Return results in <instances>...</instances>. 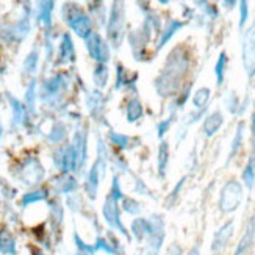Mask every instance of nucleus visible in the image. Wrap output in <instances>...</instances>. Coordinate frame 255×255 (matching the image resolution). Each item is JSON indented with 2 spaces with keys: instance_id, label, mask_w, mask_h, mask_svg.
<instances>
[{
  "instance_id": "c9c22d12",
  "label": "nucleus",
  "mask_w": 255,
  "mask_h": 255,
  "mask_svg": "<svg viewBox=\"0 0 255 255\" xmlns=\"http://www.w3.org/2000/svg\"><path fill=\"white\" fill-rule=\"evenodd\" d=\"M223 5L227 6V8H232V6H235V5H237V2H224Z\"/></svg>"
},
{
  "instance_id": "4468645a",
  "label": "nucleus",
  "mask_w": 255,
  "mask_h": 255,
  "mask_svg": "<svg viewBox=\"0 0 255 255\" xmlns=\"http://www.w3.org/2000/svg\"><path fill=\"white\" fill-rule=\"evenodd\" d=\"M183 27V22H180V20H169L168 24H166V27H164V30L161 31V36H160V41H158V44H157V47L158 49H161L166 42H168L177 31H179L180 28Z\"/></svg>"
},
{
  "instance_id": "6e6552de",
  "label": "nucleus",
  "mask_w": 255,
  "mask_h": 255,
  "mask_svg": "<svg viewBox=\"0 0 255 255\" xmlns=\"http://www.w3.org/2000/svg\"><path fill=\"white\" fill-rule=\"evenodd\" d=\"M153 221V232L150 234V237L147 238V255H158L161 245L164 241V224L161 216H152Z\"/></svg>"
},
{
  "instance_id": "1a4fd4ad",
  "label": "nucleus",
  "mask_w": 255,
  "mask_h": 255,
  "mask_svg": "<svg viewBox=\"0 0 255 255\" xmlns=\"http://www.w3.org/2000/svg\"><path fill=\"white\" fill-rule=\"evenodd\" d=\"M234 229H235L234 221H229V223H226L216 232L215 237H213V241H212V251L213 252H221L229 245L230 238L234 237Z\"/></svg>"
},
{
  "instance_id": "cd10ccee",
  "label": "nucleus",
  "mask_w": 255,
  "mask_h": 255,
  "mask_svg": "<svg viewBox=\"0 0 255 255\" xmlns=\"http://www.w3.org/2000/svg\"><path fill=\"white\" fill-rule=\"evenodd\" d=\"M226 107L230 113H237L238 112V97L234 94V93H230L226 99Z\"/></svg>"
},
{
  "instance_id": "aec40b11",
  "label": "nucleus",
  "mask_w": 255,
  "mask_h": 255,
  "mask_svg": "<svg viewBox=\"0 0 255 255\" xmlns=\"http://www.w3.org/2000/svg\"><path fill=\"white\" fill-rule=\"evenodd\" d=\"M60 57L61 61H72L74 60V47H72V41L68 35L63 36V44L60 49Z\"/></svg>"
},
{
  "instance_id": "f3484780",
  "label": "nucleus",
  "mask_w": 255,
  "mask_h": 255,
  "mask_svg": "<svg viewBox=\"0 0 255 255\" xmlns=\"http://www.w3.org/2000/svg\"><path fill=\"white\" fill-rule=\"evenodd\" d=\"M168 160H169V146H168V142L163 141L158 149V172L161 177H164V174H166Z\"/></svg>"
},
{
  "instance_id": "412c9836",
  "label": "nucleus",
  "mask_w": 255,
  "mask_h": 255,
  "mask_svg": "<svg viewBox=\"0 0 255 255\" xmlns=\"http://www.w3.org/2000/svg\"><path fill=\"white\" fill-rule=\"evenodd\" d=\"M141 116H142V107L138 99H133L127 107V119L130 123H135V121H138Z\"/></svg>"
},
{
  "instance_id": "9b49d317",
  "label": "nucleus",
  "mask_w": 255,
  "mask_h": 255,
  "mask_svg": "<svg viewBox=\"0 0 255 255\" xmlns=\"http://www.w3.org/2000/svg\"><path fill=\"white\" fill-rule=\"evenodd\" d=\"M153 232V221L150 219H144V218H138L133 219L131 223V234L138 241H142L144 238H149L150 234Z\"/></svg>"
},
{
  "instance_id": "423d86ee",
  "label": "nucleus",
  "mask_w": 255,
  "mask_h": 255,
  "mask_svg": "<svg viewBox=\"0 0 255 255\" xmlns=\"http://www.w3.org/2000/svg\"><path fill=\"white\" fill-rule=\"evenodd\" d=\"M68 24L71 25V28L82 38H88L91 35V20L86 14H83L80 9L74 8V5H71V14L68 16Z\"/></svg>"
},
{
  "instance_id": "a211bd4d",
  "label": "nucleus",
  "mask_w": 255,
  "mask_h": 255,
  "mask_svg": "<svg viewBox=\"0 0 255 255\" xmlns=\"http://www.w3.org/2000/svg\"><path fill=\"white\" fill-rule=\"evenodd\" d=\"M226 66H227V53L221 52L219 58L215 66V74H216V83L223 85L224 83V74H226Z\"/></svg>"
},
{
  "instance_id": "e433bc0d",
  "label": "nucleus",
  "mask_w": 255,
  "mask_h": 255,
  "mask_svg": "<svg viewBox=\"0 0 255 255\" xmlns=\"http://www.w3.org/2000/svg\"><path fill=\"white\" fill-rule=\"evenodd\" d=\"M188 255H199V249H197V248H193V249H191V252L188 254Z\"/></svg>"
},
{
  "instance_id": "9d476101",
  "label": "nucleus",
  "mask_w": 255,
  "mask_h": 255,
  "mask_svg": "<svg viewBox=\"0 0 255 255\" xmlns=\"http://www.w3.org/2000/svg\"><path fill=\"white\" fill-rule=\"evenodd\" d=\"M254 238H255V218H251V221L246 226L245 235L241 237L234 255H248L254 245Z\"/></svg>"
},
{
  "instance_id": "c756f323",
  "label": "nucleus",
  "mask_w": 255,
  "mask_h": 255,
  "mask_svg": "<svg viewBox=\"0 0 255 255\" xmlns=\"http://www.w3.org/2000/svg\"><path fill=\"white\" fill-rule=\"evenodd\" d=\"M248 14H249V8H248V2H240V27H245L246 20H248Z\"/></svg>"
},
{
  "instance_id": "f03ea898",
  "label": "nucleus",
  "mask_w": 255,
  "mask_h": 255,
  "mask_svg": "<svg viewBox=\"0 0 255 255\" xmlns=\"http://www.w3.org/2000/svg\"><path fill=\"white\" fill-rule=\"evenodd\" d=\"M243 199V186L237 180L227 182L219 196V208L223 213H232L240 207Z\"/></svg>"
},
{
  "instance_id": "393cba45",
  "label": "nucleus",
  "mask_w": 255,
  "mask_h": 255,
  "mask_svg": "<svg viewBox=\"0 0 255 255\" xmlns=\"http://www.w3.org/2000/svg\"><path fill=\"white\" fill-rule=\"evenodd\" d=\"M123 207H124L126 212L130 213V215H138V213L141 212V205H139L136 201H133L131 197H126V199H124Z\"/></svg>"
},
{
  "instance_id": "a878e982",
  "label": "nucleus",
  "mask_w": 255,
  "mask_h": 255,
  "mask_svg": "<svg viewBox=\"0 0 255 255\" xmlns=\"http://www.w3.org/2000/svg\"><path fill=\"white\" fill-rule=\"evenodd\" d=\"M185 180H186V177H183V179H180V180H179V183H177V186L174 188V191L171 193V196H169L168 199H166V202H164L166 208H171V207L174 205L175 199L179 197V193H180V190H182V186H183Z\"/></svg>"
},
{
  "instance_id": "473e14b6",
  "label": "nucleus",
  "mask_w": 255,
  "mask_h": 255,
  "mask_svg": "<svg viewBox=\"0 0 255 255\" xmlns=\"http://www.w3.org/2000/svg\"><path fill=\"white\" fill-rule=\"evenodd\" d=\"M11 101H13V105H14V118H16V123H20V121L25 118L24 116V108H22V105L17 101H14V99H11Z\"/></svg>"
},
{
  "instance_id": "ddd939ff",
  "label": "nucleus",
  "mask_w": 255,
  "mask_h": 255,
  "mask_svg": "<svg viewBox=\"0 0 255 255\" xmlns=\"http://www.w3.org/2000/svg\"><path fill=\"white\" fill-rule=\"evenodd\" d=\"M77 160H79V153L75 152V149L71 146V147H66L63 152H61V158H60V166L63 171H74L75 164H77Z\"/></svg>"
},
{
  "instance_id": "7c9ffc66",
  "label": "nucleus",
  "mask_w": 255,
  "mask_h": 255,
  "mask_svg": "<svg viewBox=\"0 0 255 255\" xmlns=\"http://www.w3.org/2000/svg\"><path fill=\"white\" fill-rule=\"evenodd\" d=\"M52 2H47V3H42L41 6V17H42V20L46 22V24L49 25L50 24V11H52Z\"/></svg>"
},
{
  "instance_id": "4be33fe9",
  "label": "nucleus",
  "mask_w": 255,
  "mask_h": 255,
  "mask_svg": "<svg viewBox=\"0 0 255 255\" xmlns=\"http://www.w3.org/2000/svg\"><path fill=\"white\" fill-rule=\"evenodd\" d=\"M243 182H245L246 188H249V190L255 183V164L252 161H249L246 164L245 171H243Z\"/></svg>"
},
{
  "instance_id": "dca6fc26",
  "label": "nucleus",
  "mask_w": 255,
  "mask_h": 255,
  "mask_svg": "<svg viewBox=\"0 0 255 255\" xmlns=\"http://www.w3.org/2000/svg\"><path fill=\"white\" fill-rule=\"evenodd\" d=\"M210 90L208 88H199L193 96V105L196 110H205L208 101H210Z\"/></svg>"
},
{
  "instance_id": "bb28decb",
  "label": "nucleus",
  "mask_w": 255,
  "mask_h": 255,
  "mask_svg": "<svg viewBox=\"0 0 255 255\" xmlns=\"http://www.w3.org/2000/svg\"><path fill=\"white\" fill-rule=\"evenodd\" d=\"M46 197V193L44 191H35V193H30L24 197V201H22V205H28L31 202H38L41 199Z\"/></svg>"
},
{
  "instance_id": "7ed1b4c3",
  "label": "nucleus",
  "mask_w": 255,
  "mask_h": 255,
  "mask_svg": "<svg viewBox=\"0 0 255 255\" xmlns=\"http://www.w3.org/2000/svg\"><path fill=\"white\" fill-rule=\"evenodd\" d=\"M124 27H126V9H124V3H113L112 13H110V19H108V38L113 42V46L118 47L121 41H123V33H124Z\"/></svg>"
},
{
  "instance_id": "4c0bfd02",
  "label": "nucleus",
  "mask_w": 255,
  "mask_h": 255,
  "mask_svg": "<svg viewBox=\"0 0 255 255\" xmlns=\"http://www.w3.org/2000/svg\"><path fill=\"white\" fill-rule=\"evenodd\" d=\"M77 255H90V254H86V252H83V251H80V252H77Z\"/></svg>"
},
{
  "instance_id": "39448f33",
  "label": "nucleus",
  "mask_w": 255,
  "mask_h": 255,
  "mask_svg": "<svg viewBox=\"0 0 255 255\" xmlns=\"http://www.w3.org/2000/svg\"><path fill=\"white\" fill-rule=\"evenodd\" d=\"M104 216L107 219V223L112 226L113 229L119 230L121 234L128 237L126 227L121 223V218H119V208H118V197L113 196L112 193L108 194V197L105 199V205H104Z\"/></svg>"
},
{
  "instance_id": "0eeeda50",
  "label": "nucleus",
  "mask_w": 255,
  "mask_h": 255,
  "mask_svg": "<svg viewBox=\"0 0 255 255\" xmlns=\"http://www.w3.org/2000/svg\"><path fill=\"white\" fill-rule=\"evenodd\" d=\"M86 46H88V50H90V53H91V57L101 64H104V63H107L110 60L108 44L101 36H99L97 33H91V35L86 38Z\"/></svg>"
},
{
  "instance_id": "c85d7f7f",
  "label": "nucleus",
  "mask_w": 255,
  "mask_h": 255,
  "mask_svg": "<svg viewBox=\"0 0 255 255\" xmlns=\"http://www.w3.org/2000/svg\"><path fill=\"white\" fill-rule=\"evenodd\" d=\"M94 249H96V252H97V251H104V252H107V254L118 255V252H116L112 246H110L105 240H102V238H99V240H97V245L94 246Z\"/></svg>"
},
{
  "instance_id": "2eb2a0df",
  "label": "nucleus",
  "mask_w": 255,
  "mask_h": 255,
  "mask_svg": "<svg viewBox=\"0 0 255 255\" xmlns=\"http://www.w3.org/2000/svg\"><path fill=\"white\" fill-rule=\"evenodd\" d=\"M0 252H2V254H9V255L16 254L14 238L11 237L6 230L0 232Z\"/></svg>"
},
{
  "instance_id": "20e7f679",
  "label": "nucleus",
  "mask_w": 255,
  "mask_h": 255,
  "mask_svg": "<svg viewBox=\"0 0 255 255\" xmlns=\"http://www.w3.org/2000/svg\"><path fill=\"white\" fill-rule=\"evenodd\" d=\"M243 68L249 79L255 77V22L243 36Z\"/></svg>"
},
{
  "instance_id": "f8f14e48",
  "label": "nucleus",
  "mask_w": 255,
  "mask_h": 255,
  "mask_svg": "<svg viewBox=\"0 0 255 255\" xmlns=\"http://www.w3.org/2000/svg\"><path fill=\"white\" fill-rule=\"evenodd\" d=\"M224 123V118L223 115H221V112H213L212 115H208L204 121V135L205 136H213L215 133L221 128V126H223Z\"/></svg>"
},
{
  "instance_id": "f257e3e1",
  "label": "nucleus",
  "mask_w": 255,
  "mask_h": 255,
  "mask_svg": "<svg viewBox=\"0 0 255 255\" xmlns=\"http://www.w3.org/2000/svg\"><path fill=\"white\" fill-rule=\"evenodd\" d=\"M188 55L182 47H177L168 58L161 75L157 79V91L161 97L174 96V93L179 90L183 75L188 71Z\"/></svg>"
},
{
  "instance_id": "f704fd0d",
  "label": "nucleus",
  "mask_w": 255,
  "mask_h": 255,
  "mask_svg": "<svg viewBox=\"0 0 255 255\" xmlns=\"http://www.w3.org/2000/svg\"><path fill=\"white\" fill-rule=\"evenodd\" d=\"M166 255H183V251H182V248L179 246V245H171V248L168 249V254Z\"/></svg>"
},
{
  "instance_id": "b1692460",
  "label": "nucleus",
  "mask_w": 255,
  "mask_h": 255,
  "mask_svg": "<svg viewBox=\"0 0 255 255\" xmlns=\"http://www.w3.org/2000/svg\"><path fill=\"white\" fill-rule=\"evenodd\" d=\"M107 79H108V69L105 68L104 64H101L96 69V72H94V83L97 86H104L105 82H107Z\"/></svg>"
},
{
  "instance_id": "6ab92c4d",
  "label": "nucleus",
  "mask_w": 255,
  "mask_h": 255,
  "mask_svg": "<svg viewBox=\"0 0 255 255\" xmlns=\"http://www.w3.org/2000/svg\"><path fill=\"white\" fill-rule=\"evenodd\" d=\"M243 135H245V123H240L237 127V133H235V138L232 141V149L229 153V160H232L237 155V152L241 147V142H243Z\"/></svg>"
},
{
  "instance_id": "5701e85b",
  "label": "nucleus",
  "mask_w": 255,
  "mask_h": 255,
  "mask_svg": "<svg viewBox=\"0 0 255 255\" xmlns=\"http://www.w3.org/2000/svg\"><path fill=\"white\" fill-rule=\"evenodd\" d=\"M110 139H112V142L116 144V146H119L121 149L128 147V144L131 142V138H130V136L123 135V133H116V131H112V133H110Z\"/></svg>"
},
{
  "instance_id": "72a5a7b5",
  "label": "nucleus",
  "mask_w": 255,
  "mask_h": 255,
  "mask_svg": "<svg viewBox=\"0 0 255 255\" xmlns=\"http://www.w3.org/2000/svg\"><path fill=\"white\" fill-rule=\"evenodd\" d=\"M249 161L255 164V112L252 115V157Z\"/></svg>"
},
{
  "instance_id": "2f4dec72",
  "label": "nucleus",
  "mask_w": 255,
  "mask_h": 255,
  "mask_svg": "<svg viewBox=\"0 0 255 255\" xmlns=\"http://www.w3.org/2000/svg\"><path fill=\"white\" fill-rule=\"evenodd\" d=\"M172 121H174V115H172L171 118H168L166 121H163V123H160V124H158L157 130H158V136H160V138H163L164 133L168 131V128H169V127H171V124H172Z\"/></svg>"
}]
</instances>
